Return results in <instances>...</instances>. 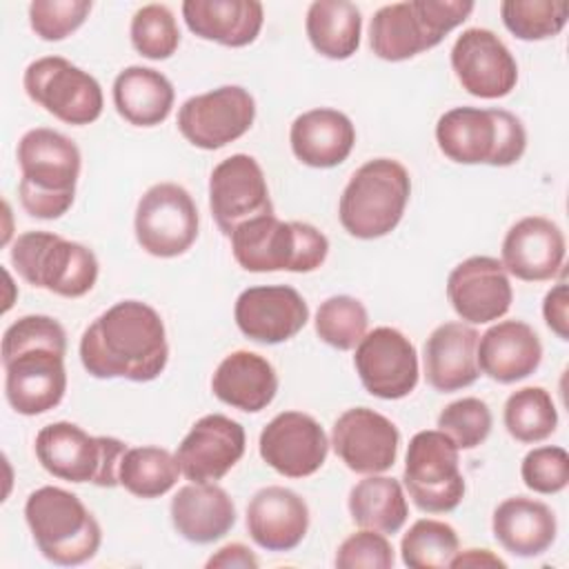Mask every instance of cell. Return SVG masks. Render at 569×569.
<instances>
[{
    "label": "cell",
    "mask_w": 569,
    "mask_h": 569,
    "mask_svg": "<svg viewBox=\"0 0 569 569\" xmlns=\"http://www.w3.org/2000/svg\"><path fill=\"white\" fill-rule=\"evenodd\" d=\"M198 207L176 182L149 187L136 207L133 229L138 244L156 258L182 256L198 238Z\"/></svg>",
    "instance_id": "obj_13"
},
{
    "label": "cell",
    "mask_w": 569,
    "mask_h": 569,
    "mask_svg": "<svg viewBox=\"0 0 569 569\" xmlns=\"http://www.w3.org/2000/svg\"><path fill=\"white\" fill-rule=\"evenodd\" d=\"M260 565V560L256 558V553L242 545V542H231V545H224L220 547L209 560H207V569H218V567H224V569H256Z\"/></svg>",
    "instance_id": "obj_46"
},
{
    "label": "cell",
    "mask_w": 569,
    "mask_h": 569,
    "mask_svg": "<svg viewBox=\"0 0 569 569\" xmlns=\"http://www.w3.org/2000/svg\"><path fill=\"white\" fill-rule=\"evenodd\" d=\"M311 47L329 60H347L360 47L362 16L349 0H316L305 20Z\"/></svg>",
    "instance_id": "obj_33"
},
{
    "label": "cell",
    "mask_w": 569,
    "mask_h": 569,
    "mask_svg": "<svg viewBox=\"0 0 569 569\" xmlns=\"http://www.w3.org/2000/svg\"><path fill=\"white\" fill-rule=\"evenodd\" d=\"M209 209L224 236L242 222L273 213L262 167L253 156L233 153L220 160L209 176Z\"/></svg>",
    "instance_id": "obj_16"
},
{
    "label": "cell",
    "mask_w": 569,
    "mask_h": 569,
    "mask_svg": "<svg viewBox=\"0 0 569 569\" xmlns=\"http://www.w3.org/2000/svg\"><path fill=\"white\" fill-rule=\"evenodd\" d=\"M540 338L522 320H502L478 338V367L500 385L525 380L540 367Z\"/></svg>",
    "instance_id": "obj_26"
},
{
    "label": "cell",
    "mask_w": 569,
    "mask_h": 569,
    "mask_svg": "<svg viewBox=\"0 0 569 569\" xmlns=\"http://www.w3.org/2000/svg\"><path fill=\"white\" fill-rule=\"evenodd\" d=\"M91 7L89 0H36L29 4V24L38 38L58 42L82 27Z\"/></svg>",
    "instance_id": "obj_42"
},
{
    "label": "cell",
    "mask_w": 569,
    "mask_h": 569,
    "mask_svg": "<svg viewBox=\"0 0 569 569\" xmlns=\"http://www.w3.org/2000/svg\"><path fill=\"white\" fill-rule=\"evenodd\" d=\"M565 251V236L556 222L542 216H527L507 231L500 262L518 280L542 282L562 271Z\"/></svg>",
    "instance_id": "obj_23"
},
{
    "label": "cell",
    "mask_w": 569,
    "mask_h": 569,
    "mask_svg": "<svg viewBox=\"0 0 569 569\" xmlns=\"http://www.w3.org/2000/svg\"><path fill=\"white\" fill-rule=\"evenodd\" d=\"M173 529L193 545L220 540L236 525V505L216 482H191L171 498Z\"/></svg>",
    "instance_id": "obj_28"
},
{
    "label": "cell",
    "mask_w": 569,
    "mask_h": 569,
    "mask_svg": "<svg viewBox=\"0 0 569 569\" xmlns=\"http://www.w3.org/2000/svg\"><path fill=\"white\" fill-rule=\"evenodd\" d=\"M289 142L302 164L331 169L349 158L356 144V127L342 111L318 107L293 120Z\"/></svg>",
    "instance_id": "obj_27"
},
{
    "label": "cell",
    "mask_w": 569,
    "mask_h": 569,
    "mask_svg": "<svg viewBox=\"0 0 569 569\" xmlns=\"http://www.w3.org/2000/svg\"><path fill=\"white\" fill-rule=\"evenodd\" d=\"M127 445L111 436H89L73 422H51L36 436V458L53 478L116 487Z\"/></svg>",
    "instance_id": "obj_10"
},
{
    "label": "cell",
    "mask_w": 569,
    "mask_h": 569,
    "mask_svg": "<svg viewBox=\"0 0 569 569\" xmlns=\"http://www.w3.org/2000/svg\"><path fill=\"white\" fill-rule=\"evenodd\" d=\"M451 67L462 89L482 100L505 98L518 82V64L507 44L489 29L462 31L451 49Z\"/></svg>",
    "instance_id": "obj_17"
},
{
    "label": "cell",
    "mask_w": 569,
    "mask_h": 569,
    "mask_svg": "<svg viewBox=\"0 0 569 569\" xmlns=\"http://www.w3.org/2000/svg\"><path fill=\"white\" fill-rule=\"evenodd\" d=\"M491 409L480 398H460L449 402L438 416V429L453 440L458 449H473L491 433Z\"/></svg>",
    "instance_id": "obj_41"
},
{
    "label": "cell",
    "mask_w": 569,
    "mask_h": 569,
    "mask_svg": "<svg viewBox=\"0 0 569 569\" xmlns=\"http://www.w3.org/2000/svg\"><path fill=\"white\" fill-rule=\"evenodd\" d=\"M502 420L513 440L533 445L547 440L556 431L558 411L547 389L522 387L507 398Z\"/></svg>",
    "instance_id": "obj_36"
},
{
    "label": "cell",
    "mask_w": 569,
    "mask_h": 569,
    "mask_svg": "<svg viewBox=\"0 0 569 569\" xmlns=\"http://www.w3.org/2000/svg\"><path fill=\"white\" fill-rule=\"evenodd\" d=\"M182 18L191 33L222 47L251 44L264 22L256 0H184Z\"/></svg>",
    "instance_id": "obj_29"
},
{
    "label": "cell",
    "mask_w": 569,
    "mask_h": 569,
    "mask_svg": "<svg viewBox=\"0 0 569 569\" xmlns=\"http://www.w3.org/2000/svg\"><path fill=\"white\" fill-rule=\"evenodd\" d=\"M316 333L338 351L356 349L367 333L369 313L353 296H331L316 311Z\"/></svg>",
    "instance_id": "obj_38"
},
{
    "label": "cell",
    "mask_w": 569,
    "mask_h": 569,
    "mask_svg": "<svg viewBox=\"0 0 569 569\" xmlns=\"http://www.w3.org/2000/svg\"><path fill=\"white\" fill-rule=\"evenodd\" d=\"M491 531L505 551L518 558H533L553 545L558 522L556 513L545 502L513 496L496 507Z\"/></svg>",
    "instance_id": "obj_31"
},
{
    "label": "cell",
    "mask_w": 569,
    "mask_h": 569,
    "mask_svg": "<svg viewBox=\"0 0 569 569\" xmlns=\"http://www.w3.org/2000/svg\"><path fill=\"white\" fill-rule=\"evenodd\" d=\"M447 298L465 322L487 325L509 311L513 289L498 258L471 256L451 269Z\"/></svg>",
    "instance_id": "obj_21"
},
{
    "label": "cell",
    "mask_w": 569,
    "mask_h": 569,
    "mask_svg": "<svg viewBox=\"0 0 569 569\" xmlns=\"http://www.w3.org/2000/svg\"><path fill=\"white\" fill-rule=\"evenodd\" d=\"M458 551L456 529L433 518L416 520L400 540L402 562L411 569H445Z\"/></svg>",
    "instance_id": "obj_37"
},
{
    "label": "cell",
    "mask_w": 569,
    "mask_h": 569,
    "mask_svg": "<svg viewBox=\"0 0 569 569\" xmlns=\"http://www.w3.org/2000/svg\"><path fill=\"white\" fill-rule=\"evenodd\" d=\"M260 458L280 476L307 478L329 453V440L316 418L302 411H282L260 431Z\"/></svg>",
    "instance_id": "obj_18"
},
{
    "label": "cell",
    "mask_w": 569,
    "mask_h": 569,
    "mask_svg": "<svg viewBox=\"0 0 569 569\" xmlns=\"http://www.w3.org/2000/svg\"><path fill=\"white\" fill-rule=\"evenodd\" d=\"M233 318L249 340L278 345L302 331L309 320V307L289 284H260L238 296Z\"/></svg>",
    "instance_id": "obj_22"
},
{
    "label": "cell",
    "mask_w": 569,
    "mask_h": 569,
    "mask_svg": "<svg viewBox=\"0 0 569 569\" xmlns=\"http://www.w3.org/2000/svg\"><path fill=\"white\" fill-rule=\"evenodd\" d=\"M180 473L176 453L162 447H133L127 449L120 460L118 482L131 496L149 500L171 491Z\"/></svg>",
    "instance_id": "obj_35"
},
{
    "label": "cell",
    "mask_w": 569,
    "mask_h": 569,
    "mask_svg": "<svg viewBox=\"0 0 569 569\" xmlns=\"http://www.w3.org/2000/svg\"><path fill=\"white\" fill-rule=\"evenodd\" d=\"M349 513L360 529L396 533L409 516L405 489L396 478L371 473L351 487Z\"/></svg>",
    "instance_id": "obj_34"
},
{
    "label": "cell",
    "mask_w": 569,
    "mask_h": 569,
    "mask_svg": "<svg viewBox=\"0 0 569 569\" xmlns=\"http://www.w3.org/2000/svg\"><path fill=\"white\" fill-rule=\"evenodd\" d=\"M336 567L340 569H391L396 562L393 547L387 533L373 529H360L342 540L336 551Z\"/></svg>",
    "instance_id": "obj_44"
},
{
    "label": "cell",
    "mask_w": 569,
    "mask_h": 569,
    "mask_svg": "<svg viewBox=\"0 0 569 569\" xmlns=\"http://www.w3.org/2000/svg\"><path fill=\"white\" fill-rule=\"evenodd\" d=\"M436 142L458 164L509 167L522 158L527 131L507 109L453 107L438 118Z\"/></svg>",
    "instance_id": "obj_5"
},
{
    "label": "cell",
    "mask_w": 569,
    "mask_h": 569,
    "mask_svg": "<svg viewBox=\"0 0 569 569\" xmlns=\"http://www.w3.org/2000/svg\"><path fill=\"white\" fill-rule=\"evenodd\" d=\"M27 96L49 111L53 118L84 127L102 113V87L84 69L60 56H44L24 69L22 78Z\"/></svg>",
    "instance_id": "obj_12"
},
{
    "label": "cell",
    "mask_w": 569,
    "mask_h": 569,
    "mask_svg": "<svg viewBox=\"0 0 569 569\" xmlns=\"http://www.w3.org/2000/svg\"><path fill=\"white\" fill-rule=\"evenodd\" d=\"M458 447L440 429L418 431L407 447L402 485L420 511L447 513L465 498Z\"/></svg>",
    "instance_id": "obj_11"
},
{
    "label": "cell",
    "mask_w": 569,
    "mask_h": 569,
    "mask_svg": "<svg viewBox=\"0 0 569 569\" xmlns=\"http://www.w3.org/2000/svg\"><path fill=\"white\" fill-rule=\"evenodd\" d=\"M473 11L469 0H409L380 7L369 24V47L387 62L433 49Z\"/></svg>",
    "instance_id": "obj_7"
},
{
    "label": "cell",
    "mask_w": 569,
    "mask_h": 569,
    "mask_svg": "<svg viewBox=\"0 0 569 569\" xmlns=\"http://www.w3.org/2000/svg\"><path fill=\"white\" fill-rule=\"evenodd\" d=\"M231 251L236 262L253 273L316 271L329 253L327 236L309 222H284L276 213L251 218L233 229Z\"/></svg>",
    "instance_id": "obj_4"
},
{
    "label": "cell",
    "mask_w": 569,
    "mask_h": 569,
    "mask_svg": "<svg viewBox=\"0 0 569 569\" xmlns=\"http://www.w3.org/2000/svg\"><path fill=\"white\" fill-rule=\"evenodd\" d=\"M500 16L516 38L545 40L565 29L569 4L551 0H505L500 4Z\"/></svg>",
    "instance_id": "obj_39"
},
{
    "label": "cell",
    "mask_w": 569,
    "mask_h": 569,
    "mask_svg": "<svg viewBox=\"0 0 569 569\" xmlns=\"http://www.w3.org/2000/svg\"><path fill=\"white\" fill-rule=\"evenodd\" d=\"M362 387L382 400H400L418 385V353L413 342L393 327L365 333L353 356Z\"/></svg>",
    "instance_id": "obj_15"
},
{
    "label": "cell",
    "mask_w": 569,
    "mask_h": 569,
    "mask_svg": "<svg viewBox=\"0 0 569 569\" xmlns=\"http://www.w3.org/2000/svg\"><path fill=\"white\" fill-rule=\"evenodd\" d=\"M113 104L133 127H156L173 109L176 91L169 78L151 67H127L113 80Z\"/></svg>",
    "instance_id": "obj_32"
},
{
    "label": "cell",
    "mask_w": 569,
    "mask_h": 569,
    "mask_svg": "<svg viewBox=\"0 0 569 569\" xmlns=\"http://www.w3.org/2000/svg\"><path fill=\"white\" fill-rule=\"evenodd\" d=\"M133 49L149 60H167L176 53L180 44V29L164 4L140 7L129 27Z\"/></svg>",
    "instance_id": "obj_40"
},
{
    "label": "cell",
    "mask_w": 569,
    "mask_h": 569,
    "mask_svg": "<svg viewBox=\"0 0 569 569\" xmlns=\"http://www.w3.org/2000/svg\"><path fill=\"white\" fill-rule=\"evenodd\" d=\"M67 333L51 316H22L2 336L4 398L16 413L40 416L67 391Z\"/></svg>",
    "instance_id": "obj_2"
},
{
    "label": "cell",
    "mask_w": 569,
    "mask_h": 569,
    "mask_svg": "<svg viewBox=\"0 0 569 569\" xmlns=\"http://www.w3.org/2000/svg\"><path fill=\"white\" fill-rule=\"evenodd\" d=\"M411 196L409 171L391 158H373L349 178L338 218L345 231L360 240H376L391 233Z\"/></svg>",
    "instance_id": "obj_8"
},
{
    "label": "cell",
    "mask_w": 569,
    "mask_h": 569,
    "mask_svg": "<svg viewBox=\"0 0 569 569\" xmlns=\"http://www.w3.org/2000/svg\"><path fill=\"white\" fill-rule=\"evenodd\" d=\"M256 120L253 96L238 84H224L200 96H191L178 109L182 138L204 151L222 149L242 138Z\"/></svg>",
    "instance_id": "obj_14"
},
{
    "label": "cell",
    "mask_w": 569,
    "mask_h": 569,
    "mask_svg": "<svg viewBox=\"0 0 569 569\" xmlns=\"http://www.w3.org/2000/svg\"><path fill=\"white\" fill-rule=\"evenodd\" d=\"M82 367L102 380H156L169 360L160 313L140 300H120L102 311L80 338Z\"/></svg>",
    "instance_id": "obj_1"
},
{
    "label": "cell",
    "mask_w": 569,
    "mask_h": 569,
    "mask_svg": "<svg viewBox=\"0 0 569 569\" xmlns=\"http://www.w3.org/2000/svg\"><path fill=\"white\" fill-rule=\"evenodd\" d=\"M244 445L247 436L240 422L222 413H207L182 438L176 460L187 480L216 482L244 456Z\"/></svg>",
    "instance_id": "obj_20"
},
{
    "label": "cell",
    "mask_w": 569,
    "mask_h": 569,
    "mask_svg": "<svg viewBox=\"0 0 569 569\" xmlns=\"http://www.w3.org/2000/svg\"><path fill=\"white\" fill-rule=\"evenodd\" d=\"M9 258L24 282L62 298H80L98 280L96 253L51 231H27L18 236Z\"/></svg>",
    "instance_id": "obj_9"
},
{
    "label": "cell",
    "mask_w": 569,
    "mask_h": 569,
    "mask_svg": "<svg viewBox=\"0 0 569 569\" xmlns=\"http://www.w3.org/2000/svg\"><path fill=\"white\" fill-rule=\"evenodd\" d=\"M213 396L240 411L258 413L271 405L278 391L276 369L253 351H233L216 367L211 378Z\"/></svg>",
    "instance_id": "obj_30"
},
{
    "label": "cell",
    "mask_w": 569,
    "mask_h": 569,
    "mask_svg": "<svg viewBox=\"0 0 569 569\" xmlns=\"http://www.w3.org/2000/svg\"><path fill=\"white\" fill-rule=\"evenodd\" d=\"M542 316L547 327L560 340H569V289L565 280H560L556 287L547 291L542 300Z\"/></svg>",
    "instance_id": "obj_45"
},
{
    "label": "cell",
    "mask_w": 569,
    "mask_h": 569,
    "mask_svg": "<svg viewBox=\"0 0 569 569\" xmlns=\"http://www.w3.org/2000/svg\"><path fill=\"white\" fill-rule=\"evenodd\" d=\"M520 476L536 493H558L569 485V453L562 447H536L522 458Z\"/></svg>",
    "instance_id": "obj_43"
},
{
    "label": "cell",
    "mask_w": 569,
    "mask_h": 569,
    "mask_svg": "<svg viewBox=\"0 0 569 569\" xmlns=\"http://www.w3.org/2000/svg\"><path fill=\"white\" fill-rule=\"evenodd\" d=\"M336 456L356 473H385L393 467L400 445L398 427L369 407H353L338 416L331 429Z\"/></svg>",
    "instance_id": "obj_19"
},
{
    "label": "cell",
    "mask_w": 569,
    "mask_h": 569,
    "mask_svg": "<svg viewBox=\"0 0 569 569\" xmlns=\"http://www.w3.org/2000/svg\"><path fill=\"white\" fill-rule=\"evenodd\" d=\"M453 569L460 567H507V562L502 558H498L496 553H491L489 549H467V551H458L451 558Z\"/></svg>",
    "instance_id": "obj_47"
},
{
    "label": "cell",
    "mask_w": 569,
    "mask_h": 569,
    "mask_svg": "<svg viewBox=\"0 0 569 569\" xmlns=\"http://www.w3.org/2000/svg\"><path fill=\"white\" fill-rule=\"evenodd\" d=\"M20 184L18 198L22 209L40 220L64 216L76 198L80 178V149L60 131L36 127L18 142Z\"/></svg>",
    "instance_id": "obj_3"
},
{
    "label": "cell",
    "mask_w": 569,
    "mask_h": 569,
    "mask_svg": "<svg viewBox=\"0 0 569 569\" xmlns=\"http://www.w3.org/2000/svg\"><path fill=\"white\" fill-rule=\"evenodd\" d=\"M24 520L38 551L53 565L76 567L91 560L102 531L82 500L60 487H40L24 502Z\"/></svg>",
    "instance_id": "obj_6"
},
{
    "label": "cell",
    "mask_w": 569,
    "mask_h": 569,
    "mask_svg": "<svg viewBox=\"0 0 569 569\" xmlns=\"http://www.w3.org/2000/svg\"><path fill=\"white\" fill-rule=\"evenodd\" d=\"M309 529L307 502L287 487H264L247 505V531L267 551L296 549Z\"/></svg>",
    "instance_id": "obj_24"
},
{
    "label": "cell",
    "mask_w": 569,
    "mask_h": 569,
    "mask_svg": "<svg viewBox=\"0 0 569 569\" xmlns=\"http://www.w3.org/2000/svg\"><path fill=\"white\" fill-rule=\"evenodd\" d=\"M478 338L480 333L465 322H445L429 333L422 365L436 391H460L478 380Z\"/></svg>",
    "instance_id": "obj_25"
}]
</instances>
